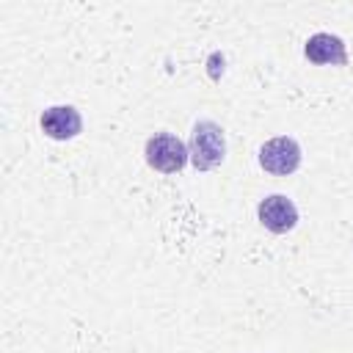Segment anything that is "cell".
Instances as JSON below:
<instances>
[{
  "label": "cell",
  "mask_w": 353,
  "mask_h": 353,
  "mask_svg": "<svg viewBox=\"0 0 353 353\" xmlns=\"http://www.w3.org/2000/svg\"><path fill=\"white\" fill-rule=\"evenodd\" d=\"M190 163L199 171H210L215 165H221L223 154H226V141H223V130L215 121H196L193 132H190Z\"/></svg>",
  "instance_id": "obj_1"
},
{
  "label": "cell",
  "mask_w": 353,
  "mask_h": 353,
  "mask_svg": "<svg viewBox=\"0 0 353 353\" xmlns=\"http://www.w3.org/2000/svg\"><path fill=\"white\" fill-rule=\"evenodd\" d=\"M188 160H190L188 146L176 135H171V132H160V135H154V138L146 141V163L154 171L176 174Z\"/></svg>",
  "instance_id": "obj_2"
},
{
  "label": "cell",
  "mask_w": 353,
  "mask_h": 353,
  "mask_svg": "<svg viewBox=\"0 0 353 353\" xmlns=\"http://www.w3.org/2000/svg\"><path fill=\"white\" fill-rule=\"evenodd\" d=\"M259 165L268 174L287 176L301 165V146L292 138L279 135V138H273V141L259 146Z\"/></svg>",
  "instance_id": "obj_3"
},
{
  "label": "cell",
  "mask_w": 353,
  "mask_h": 353,
  "mask_svg": "<svg viewBox=\"0 0 353 353\" xmlns=\"http://www.w3.org/2000/svg\"><path fill=\"white\" fill-rule=\"evenodd\" d=\"M41 130L52 141H69V138L80 135L83 119L72 105H52L41 113Z\"/></svg>",
  "instance_id": "obj_4"
},
{
  "label": "cell",
  "mask_w": 353,
  "mask_h": 353,
  "mask_svg": "<svg viewBox=\"0 0 353 353\" xmlns=\"http://www.w3.org/2000/svg\"><path fill=\"white\" fill-rule=\"evenodd\" d=\"M259 221L270 232L284 234V232H290L298 223V210H295V204L287 196L273 193V196H268V199L259 201Z\"/></svg>",
  "instance_id": "obj_5"
},
{
  "label": "cell",
  "mask_w": 353,
  "mask_h": 353,
  "mask_svg": "<svg viewBox=\"0 0 353 353\" xmlns=\"http://www.w3.org/2000/svg\"><path fill=\"white\" fill-rule=\"evenodd\" d=\"M303 52H306V58L312 63H336V66H345L347 63L345 41L339 36H331V33H314V36H309Z\"/></svg>",
  "instance_id": "obj_6"
}]
</instances>
